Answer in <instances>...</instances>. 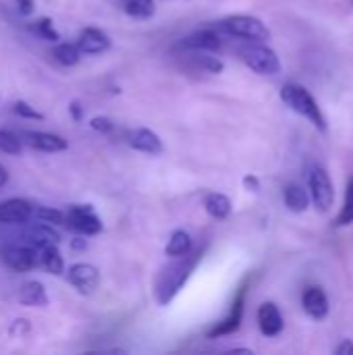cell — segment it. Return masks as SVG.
<instances>
[{
  "label": "cell",
  "instance_id": "1",
  "mask_svg": "<svg viewBox=\"0 0 353 355\" xmlns=\"http://www.w3.org/2000/svg\"><path fill=\"white\" fill-rule=\"evenodd\" d=\"M200 256H202V252L185 254V256H179L177 262L162 268V272L158 275L156 285H154V295H156V302L160 306H169L179 295V291L183 289V285L187 283V279L196 270Z\"/></svg>",
  "mask_w": 353,
  "mask_h": 355
},
{
  "label": "cell",
  "instance_id": "2",
  "mask_svg": "<svg viewBox=\"0 0 353 355\" xmlns=\"http://www.w3.org/2000/svg\"><path fill=\"white\" fill-rule=\"evenodd\" d=\"M281 100L285 106H289L293 112L304 116L308 123H312L318 131H327V119L322 114V108L318 106L316 98L300 83H285L281 87Z\"/></svg>",
  "mask_w": 353,
  "mask_h": 355
},
{
  "label": "cell",
  "instance_id": "3",
  "mask_svg": "<svg viewBox=\"0 0 353 355\" xmlns=\"http://www.w3.org/2000/svg\"><path fill=\"white\" fill-rule=\"evenodd\" d=\"M239 58L258 75H277L281 73V58L264 42H248L239 48Z\"/></svg>",
  "mask_w": 353,
  "mask_h": 355
},
{
  "label": "cell",
  "instance_id": "4",
  "mask_svg": "<svg viewBox=\"0 0 353 355\" xmlns=\"http://www.w3.org/2000/svg\"><path fill=\"white\" fill-rule=\"evenodd\" d=\"M218 27L225 33H229L233 37L248 40V42H266V40H270L268 27L258 17H252V15H229L218 23Z\"/></svg>",
  "mask_w": 353,
  "mask_h": 355
},
{
  "label": "cell",
  "instance_id": "5",
  "mask_svg": "<svg viewBox=\"0 0 353 355\" xmlns=\"http://www.w3.org/2000/svg\"><path fill=\"white\" fill-rule=\"evenodd\" d=\"M308 187H310V198L312 204L320 210L327 212L335 204V185L331 175L320 166V164H310L308 166Z\"/></svg>",
  "mask_w": 353,
  "mask_h": 355
},
{
  "label": "cell",
  "instance_id": "6",
  "mask_svg": "<svg viewBox=\"0 0 353 355\" xmlns=\"http://www.w3.org/2000/svg\"><path fill=\"white\" fill-rule=\"evenodd\" d=\"M64 225L79 233V235H85V237H92V235H98L102 231V220L98 218V214L94 212L92 206H81V204H75L69 208V212L64 214Z\"/></svg>",
  "mask_w": 353,
  "mask_h": 355
},
{
  "label": "cell",
  "instance_id": "7",
  "mask_svg": "<svg viewBox=\"0 0 353 355\" xmlns=\"http://www.w3.org/2000/svg\"><path fill=\"white\" fill-rule=\"evenodd\" d=\"M69 283L83 295H89L98 289L100 285V272L94 264H85V262H79V264H73L69 268V275H67Z\"/></svg>",
  "mask_w": 353,
  "mask_h": 355
},
{
  "label": "cell",
  "instance_id": "8",
  "mask_svg": "<svg viewBox=\"0 0 353 355\" xmlns=\"http://www.w3.org/2000/svg\"><path fill=\"white\" fill-rule=\"evenodd\" d=\"M258 327L264 337H279L285 329V318L277 304L264 302L258 308Z\"/></svg>",
  "mask_w": 353,
  "mask_h": 355
},
{
  "label": "cell",
  "instance_id": "9",
  "mask_svg": "<svg viewBox=\"0 0 353 355\" xmlns=\"http://www.w3.org/2000/svg\"><path fill=\"white\" fill-rule=\"evenodd\" d=\"M110 46H112L110 35L98 27H85L77 40V48L81 50V54H102Z\"/></svg>",
  "mask_w": 353,
  "mask_h": 355
},
{
  "label": "cell",
  "instance_id": "10",
  "mask_svg": "<svg viewBox=\"0 0 353 355\" xmlns=\"http://www.w3.org/2000/svg\"><path fill=\"white\" fill-rule=\"evenodd\" d=\"M302 306H304V312L314 320H322L329 316V297H327L325 289H320L316 285L308 287L302 293Z\"/></svg>",
  "mask_w": 353,
  "mask_h": 355
},
{
  "label": "cell",
  "instance_id": "11",
  "mask_svg": "<svg viewBox=\"0 0 353 355\" xmlns=\"http://www.w3.org/2000/svg\"><path fill=\"white\" fill-rule=\"evenodd\" d=\"M33 216V206L25 200L12 198L0 204V223L4 225H23Z\"/></svg>",
  "mask_w": 353,
  "mask_h": 355
},
{
  "label": "cell",
  "instance_id": "12",
  "mask_svg": "<svg viewBox=\"0 0 353 355\" xmlns=\"http://www.w3.org/2000/svg\"><path fill=\"white\" fill-rule=\"evenodd\" d=\"M129 144H131L133 150L144 152V154H150V156H158V154H162V150H164L160 135H158L156 131H152V129H146V127L135 129V131L131 133Z\"/></svg>",
  "mask_w": 353,
  "mask_h": 355
},
{
  "label": "cell",
  "instance_id": "13",
  "mask_svg": "<svg viewBox=\"0 0 353 355\" xmlns=\"http://www.w3.org/2000/svg\"><path fill=\"white\" fill-rule=\"evenodd\" d=\"M2 258L6 262V266L12 268L15 272H27L37 266L35 248H10L4 252Z\"/></svg>",
  "mask_w": 353,
  "mask_h": 355
},
{
  "label": "cell",
  "instance_id": "14",
  "mask_svg": "<svg viewBox=\"0 0 353 355\" xmlns=\"http://www.w3.org/2000/svg\"><path fill=\"white\" fill-rule=\"evenodd\" d=\"M243 293H246V291H241V293L237 295V300H235V304H233L231 314H229L223 322H218L212 331H208V339H216V337L233 335L235 331H239V327H241V318H243Z\"/></svg>",
  "mask_w": 353,
  "mask_h": 355
},
{
  "label": "cell",
  "instance_id": "15",
  "mask_svg": "<svg viewBox=\"0 0 353 355\" xmlns=\"http://www.w3.org/2000/svg\"><path fill=\"white\" fill-rule=\"evenodd\" d=\"M181 46L183 48H189V50H196V52L198 50L200 52H218L223 48V42H221V37L214 31L202 29V31H196L189 37H185Z\"/></svg>",
  "mask_w": 353,
  "mask_h": 355
},
{
  "label": "cell",
  "instance_id": "16",
  "mask_svg": "<svg viewBox=\"0 0 353 355\" xmlns=\"http://www.w3.org/2000/svg\"><path fill=\"white\" fill-rule=\"evenodd\" d=\"M17 300L25 308H44V306H48V293H46V287L40 281H27L19 289Z\"/></svg>",
  "mask_w": 353,
  "mask_h": 355
},
{
  "label": "cell",
  "instance_id": "17",
  "mask_svg": "<svg viewBox=\"0 0 353 355\" xmlns=\"http://www.w3.org/2000/svg\"><path fill=\"white\" fill-rule=\"evenodd\" d=\"M27 141L31 148L40 150V152H64L69 148V141L60 135L54 133H44V131H35V133H27Z\"/></svg>",
  "mask_w": 353,
  "mask_h": 355
},
{
  "label": "cell",
  "instance_id": "18",
  "mask_svg": "<svg viewBox=\"0 0 353 355\" xmlns=\"http://www.w3.org/2000/svg\"><path fill=\"white\" fill-rule=\"evenodd\" d=\"M27 241L31 243V248L35 250H44L48 245H58L60 241V235L46 223L42 225H33L29 231H27Z\"/></svg>",
  "mask_w": 353,
  "mask_h": 355
},
{
  "label": "cell",
  "instance_id": "19",
  "mask_svg": "<svg viewBox=\"0 0 353 355\" xmlns=\"http://www.w3.org/2000/svg\"><path fill=\"white\" fill-rule=\"evenodd\" d=\"M204 208L208 216H212L214 220H225L233 212V204L225 193H208L204 200Z\"/></svg>",
  "mask_w": 353,
  "mask_h": 355
},
{
  "label": "cell",
  "instance_id": "20",
  "mask_svg": "<svg viewBox=\"0 0 353 355\" xmlns=\"http://www.w3.org/2000/svg\"><path fill=\"white\" fill-rule=\"evenodd\" d=\"M283 200H285V206H287L291 212H295V214L306 212L308 206H310V196H308V191H306L302 185H298V183H291V185L285 187Z\"/></svg>",
  "mask_w": 353,
  "mask_h": 355
},
{
  "label": "cell",
  "instance_id": "21",
  "mask_svg": "<svg viewBox=\"0 0 353 355\" xmlns=\"http://www.w3.org/2000/svg\"><path fill=\"white\" fill-rule=\"evenodd\" d=\"M164 252H166L169 258H179V256L189 254V252H191V237H189V233L183 231V229L173 231V235H171V239H169Z\"/></svg>",
  "mask_w": 353,
  "mask_h": 355
},
{
  "label": "cell",
  "instance_id": "22",
  "mask_svg": "<svg viewBox=\"0 0 353 355\" xmlns=\"http://www.w3.org/2000/svg\"><path fill=\"white\" fill-rule=\"evenodd\" d=\"M42 266L50 272V275H54V277H60L62 272H64V260H62V256H60V252H58V248L56 245H48V248H44L42 250Z\"/></svg>",
  "mask_w": 353,
  "mask_h": 355
},
{
  "label": "cell",
  "instance_id": "23",
  "mask_svg": "<svg viewBox=\"0 0 353 355\" xmlns=\"http://www.w3.org/2000/svg\"><path fill=\"white\" fill-rule=\"evenodd\" d=\"M54 58L64 67H75L81 60V50L77 48V44L64 42V44H58L54 48Z\"/></svg>",
  "mask_w": 353,
  "mask_h": 355
},
{
  "label": "cell",
  "instance_id": "24",
  "mask_svg": "<svg viewBox=\"0 0 353 355\" xmlns=\"http://www.w3.org/2000/svg\"><path fill=\"white\" fill-rule=\"evenodd\" d=\"M193 64L198 69H202L204 73H210V75H221L225 71V62L221 58L210 56V54L200 52V50H198V54H193Z\"/></svg>",
  "mask_w": 353,
  "mask_h": 355
},
{
  "label": "cell",
  "instance_id": "25",
  "mask_svg": "<svg viewBox=\"0 0 353 355\" xmlns=\"http://www.w3.org/2000/svg\"><path fill=\"white\" fill-rule=\"evenodd\" d=\"M125 12L135 19H150L156 12V4L154 0H127Z\"/></svg>",
  "mask_w": 353,
  "mask_h": 355
},
{
  "label": "cell",
  "instance_id": "26",
  "mask_svg": "<svg viewBox=\"0 0 353 355\" xmlns=\"http://www.w3.org/2000/svg\"><path fill=\"white\" fill-rule=\"evenodd\" d=\"M353 223V177L350 179V183H347V193H345V204H343V208H341V212L337 214V218H335V223H333V227H350Z\"/></svg>",
  "mask_w": 353,
  "mask_h": 355
},
{
  "label": "cell",
  "instance_id": "27",
  "mask_svg": "<svg viewBox=\"0 0 353 355\" xmlns=\"http://www.w3.org/2000/svg\"><path fill=\"white\" fill-rule=\"evenodd\" d=\"M29 29H31L33 33H37V35H40L42 40H46V42L56 44V42L60 40V33L54 29V25H52V21H50L48 17H44V19L35 21V25H29Z\"/></svg>",
  "mask_w": 353,
  "mask_h": 355
},
{
  "label": "cell",
  "instance_id": "28",
  "mask_svg": "<svg viewBox=\"0 0 353 355\" xmlns=\"http://www.w3.org/2000/svg\"><path fill=\"white\" fill-rule=\"evenodd\" d=\"M21 150H23V141H21V137L17 133L0 131V152L17 156V154H21Z\"/></svg>",
  "mask_w": 353,
  "mask_h": 355
},
{
  "label": "cell",
  "instance_id": "29",
  "mask_svg": "<svg viewBox=\"0 0 353 355\" xmlns=\"http://www.w3.org/2000/svg\"><path fill=\"white\" fill-rule=\"evenodd\" d=\"M12 112L21 119H31V121H44V114L37 112L31 104H27L25 100H17L12 104Z\"/></svg>",
  "mask_w": 353,
  "mask_h": 355
},
{
  "label": "cell",
  "instance_id": "30",
  "mask_svg": "<svg viewBox=\"0 0 353 355\" xmlns=\"http://www.w3.org/2000/svg\"><path fill=\"white\" fill-rule=\"evenodd\" d=\"M33 214L37 218H42L44 223H52V225H64V214L60 210L54 208H35Z\"/></svg>",
  "mask_w": 353,
  "mask_h": 355
},
{
  "label": "cell",
  "instance_id": "31",
  "mask_svg": "<svg viewBox=\"0 0 353 355\" xmlns=\"http://www.w3.org/2000/svg\"><path fill=\"white\" fill-rule=\"evenodd\" d=\"M89 127H92L94 131H98V133H110V131L114 129V123H112L108 116H94V119L89 121Z\"/></svg>",
  "mask_w": 353,
  "mask_h": 355
},
{
  "label": "cell",
  "instance_id": "32",
  "mask_svg": "<svg viewBox=\"0 0 353 355\" xmlns=\"http://www.w3.org/2000/svg\"><path fill=\"white\" fill-rule=\"evenodd\" d=\"M29 331H31V324H29V320H25V318H17L12 324H10V335L12 337H19V339H23L25 335H29Z\"/></svg>",
  "mask_w": 353,
  "mask_h": 355
},
{
  "label": "cell",
  "instance_id": "33",
  "mask_svg": "<svg viewBox=\"0 0 353 355\" xmlns=\"http://www.w3.org/2000/svg\"><path fill=\"white\" fill-rule=\"evenodd\" d=\"M17 10H19L23 17H29V15H33V10H35V2H33V0H17Z\"/></svg>",
  "mask_w": 353,
  "mask_h": 355
},
{
  "label": "cell",
  "instance_id": "34",
  "mask_svg": "<svg viewBox=\"0 0 353 355\" xmlns=\"http://www.w3.org/2000/svg\"><path fill=\"white\" fill-rule=\"evenodd\" d=\"M69 112H71V119H73L75 123H81V121H83V106H81L77 100H73V102L69 104Z\"/></svg>",
  "mask_w": 353,
  "mask_h": 355
},
{
  "label": "cell",
  "instance_id": "35",
  "mask_svg": "<svg viewBox=\"0 0 353 355\" xmlns=\"http://www.w3.org/2000/svg\"><path fill=\"white\" fill-rule=\"evenodd\" d=\"M243 185H246V189H250V191H260V179H258L256 175H246V177H243Z\"/></svg>",
  "mask_w": 353,
  "mask_h": 355
},
{
  "label": "cell",
  "instance_id": "36",
  "mask_svg": "<svg viewBox=\"0 0 353 355\" xmlns=\"http://www.w3.org/2000/svg\"><path fill=\"white\" fill-rule=\"evenodd\" d=\"M71 250H75V252H85V250H87V239H85V235L73 237V239H71Z\"/></svg>",
  "mask_w": 353,
  "mask_h": 355
},
{
  "label": "cell",
  "instance_id": "37",
  "mask_svg": "<svg viewBox=\"0 0 353 355\" xmlns=\"http://www.w3.org/2000/svg\"><path fill=\"white\" fill-rule=\"evenodd\" d=\"M335 355H353V341L352 339H345L341 345H337Z\"/></svg>",
  "mask_w": 353,
  "mask_h": 355
},
{
  "label": "cell",
  "instance_id": "38",
  "mask_svg": "<svg viewBox=\"0 0 353 355\" xmlns=\"http://www.w3.org/2000/svg\"><path fill=\"white\" fill-rule=\"evenodd\" d=\"M6 181H8V171L0 164V187H4V185H6Z\"/></svg>",
  "mask_w": 353,
  "mask_h": 355
},
{
  "label": "cell",
  "instance_id": "39",
  "mask_svg": "<svg viewBox=\"0 0 353 355\" xmlns=\"http://www.w3.org/2000/svg\"><path fill=\"white\" fill-rule=\"evenodd\" d=\"M231 354H248V355H252V349H233Z\"/></svg>",
  "mask_w": 353,
  "mask_h": 355
},
{
  "label": "cell",
  "instance_id": "40",
  "mask_svg": "<svg viewBox=\"0 0 353 355\" xmlns=\"http://www.w3.org/2000/svg\"><path fill=\"white\" fill-rule=\"evenodd\" d=\"M352 4H353V0H352Z\"/></svg>",
  "mask_w": 353,
  "mask_h": 355
}]
</instances>
